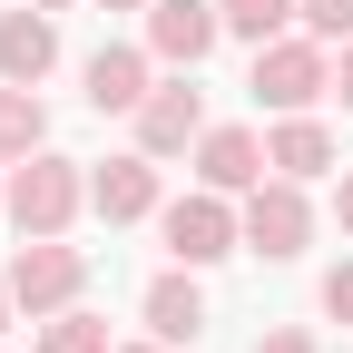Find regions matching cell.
Segmentation results:
<instances>
[{"label": "cell", "instance_id": "6da1fadb", "mask_svg": "<svg viewBox=\"0 0 353 353\" xmlns=\"http://www.w3.org/2000/svg\"><path fill=\"white\" fill-rule=\"evenodd\" d=\"M79 206H88L79 157H59V148L10 157V226H20V236H69V216H79Z\"/></svg>", "mask_w": 353, "mask_h": 353}, {"label": "cell", "instance_id": "7a4b0ae2", "mask_svg": "<svg viewBox=\"0 0 353 353\" xmlns=\"http://www.w3.org/2000/svg\"><path fill=\"white\" fill-rule=\"evenodd\" d=\"M255 108H275V118H294V108H314V99H334V50L314 30H285V39H265L255 50Z\"/></svg>", "mask_w": 353, "mask_h": 353}, {"label": "cell", "instance_id": "3957f363", "mask_svg": "<svg viewBox=\"0 0 353 353\" xmlns=\"http://www.w3.org/2000/svg\"><path fill=\"white\" fill-rule=\"evenodd\" d=\"M157 236H167V255L176 265H226L236 245H245V216L226 206V187H196V196H176V206H157Z\"/></svg>", "mask_w": 353, "mask_h": 353}, {"label": "cell", "instance_id": "277c9868", "mask_svg": "<svg viewBox=\"0 0 353 353\" xmlns=\"http://www.w3.org/2000/svg\"><path fill=\"white\" fill-rule=\"evenodd\" d=\"M245 255L265 265H294L304 245H314V206H304V176H265V187H245Z\"/></svg>", "mask_w": 353, "mask_h": 353}, {"label": "cell", "instance_id": "5b68a950", "mask_svg": "<svg viewBox=\"0 0 353 353\" xmlns=\"http://www.w3.org/2000/svg\"><path fill=\"white\" fill-rule=\"evenodd\" d=\"M79 285H88V255H79V245H59V236H20V255H10V294H20L30 324L59 314V304H79Z\"/></svg>", "mask_w": 353, "mask_h": 353}, {"label": "cell", "instance_id": "8992f818", "mask_svg": "<svg viewBox=\"0 0 353 353\" xmlns=\"http://www.w3.org/2000/svg\"><path fill=\"white\" fill-rule=\"evenodd\" d=\"M196 138H206V99H196V69H176V79H157L138 99V148L148 157H187Z\"/></svg>", "mask_w": 353, "mask_h": 353}, {"label": "cell", "instance_id": "52a82bcc", "mask_svg": "<svg viewBox=\"0 0 353 353\" xmlns=\"http://www.w3.org/2000/svg\"><path fill=\"white\" fill-rule=\"evenodd\" d=\"M216 39H226V10L216 0H148V50L167 69H196Z\"/></svg>", "mask_w": 353, "mask_h": 353}, {"label": "cell", "instance_id": "ba28073f", "mask_svg": "<svg viewBox=\"0 0 353 353\" xmlns=\"http://www.w3.org/2000/svg\"><path fill=\"white\" fill-rule=\"evenodd\" d=\"M157 50H128V39H99V50H88V108H99V118H138V99H148V88H157V69H148Z\"/></svg>", "mask_w": 353, "mask_h": 353}, {"label": "cell", "instance_id": "9c48e42d", "mask_svg": "<svg viewBox=\"0 0 353 353\" xmlns=\"http://www.w3.org/2000/svg\"><path fill=\"white\" fill-rule=\"evenodd\" d=\"M88 206L108 216V226H138V216H157L167 196H157V157L148 148H128V157H108V167H88Z\"/></svg>", "mask_w": 353, "mask_h": 353}, {"label": "cell", "instance_id": "30bf717a", "mask_svg": "<svg viewBox=\"0 0 353 353\" xmlns=\"http://www.w3.org/2000/svg\"><path fill=\"white\" fill-rule=\"evenodd\" d=\"M59 69V10H0V79H20V88H39Z\"/></svg>", "mask_w": 353, "mask_h": 353}, {"label": "cell", "instance_id": "8fae6325", "mask_svg": "<svg viewBox=\"0 0 353 353\" xmlns=\"http://www.w3.org/2000/svg\"><path fill=\"white\" fill-rule=\"evenodd\" d=\"M265 138L255 128H206L196 138V187H226V196H245V187H265Z\"/></svg>", "mask_w": 353, "mask_h": 353}, {"label": "cell", "instance_id": "7c38bea8", "mask_svg": "<svg viewBox=\"0 0 353 353\" xmlns=\"http://www.w3.org/2000/svg\"><path fill=\"white\" fill-rule=\"evenodd\" d=\"M138 314H148L157 343H196V334H206V285H196V265H167V275L138 294Z\"/></svg>", "mask_w": 353, "mask_h": 353}, {"label": "cell", "instance_id": "4fadbf2b", "mask_svg": "<svg viewBox=\"0 0 353 353\" xmlns=\"http://www.w3.org/2000/svg\"><path fill=\"white\" fill-rule=\"evenodd\" d=\"M265 167H275V176H304V187H314V176L334 167V128H324L314 108L275 118V138H265Z\"/></svg>", "mask_w": 353, "mask_h": 353}, {"label": "cell", "instance_id": "5bb4252c", "mask_svg": "<svg viewBox=\"0 0 353 353\" xmlns=\"http://www.w3.org/2000/svg\"><path fill=\"white\" fill-rule=\"evenodd\" d=\"M30 148H50V108H39V88L0 79V157H30Z\"/></svg>", "mask_w": 353, "mask_h": 353}, {"label": "cell", "instance_id": "9a60e30c", "mask_svg": "<svg viewBox=\"0 0 353 353\" xmlns=\"http://www.w3.org/2000/svg\"><path fill=\"white\" fill-rule=\"evenodd\" d=\"M30 353H118L99 314H79V304H59V314H39V343Z\"/></svg>", "mask_w": 353, "mask_h": 353}, {"label": "cell", "instance_id": "2e32d148", "mask_svg": "<svg viewBox=\"0 0 353 353\" xmlns=\"http://www.w3.org/2000/svg\"><path fill=\"white\" fill-rule=\"evenodd\" d=\"M216 10H226V39H255V50L294 30V0H216Z\"/></svg>", "mask_w": 353, "mask_h": 353}, {"label": "cell", "instance_id": "e0dca14e", "mask_svg": "<svg viewBox=\"0 0 353 353\" xmlns=\"http://www.w3.org/2000/svg\"><path fill=\"white\" fill-rule=\"evenodd\" d=\"M294 20L314 30L324 50H343V39H353V0H294Z\"/></svg>", "mask_w": 353, "mask_h": 353}, {"label": "cell", "instance_id": "ac0fdd59", "mask_svg": "<svg viewBox=\"0 0 353 353\" xmlns=\"http://www.w3.org/2000/svg\"><path fill=\"white\" fill-rule=\"evenodd\" d=\"M324 314H334V324H353V255L324 275Z\"/></svg>", "mask_w": 353, "mask_h": 353}, {"label": "cell", "instance_id": "d6986e66", "mask_svg": "<svg viewBox=\"0 0 353 353\" xmlns=\"http://www.w3.org/2000/svg\"><path fill=\"white\" fill-rule=\"evenodd\" d=\"M255 353H314V334H304V324H275V334H265Z\"/></svg>", "mask_w": 353, "mask_h": 353}, {"label": "cell", "instance_id": "ffe728a7", "mask_svg": "<svg viewBox=\"0 0 353 353\" xmlns=\"http://www.w3.org/2000/svg\"><path fill=\"white\" fill-rule=\"evenodd\" d=\"M334 99H343V118H353V39L334 50Z\"/></svg>", "mask_w": 353, "mask_h": 353}, {"label": "cell", "instance_id": "44dd1931", "mask_svg": "<svg viewBox=\"0 0 353 353\" xmlns=\"http://www.w3.org/2000/svg\"><path fill=\"white\" fill-rule=\"evenodd\" d=\"M334 226H343V245H353V167H343V187H334Z\"/></svg>", "mask_w": 353, "mask_h": 353}, {"label": "cell", "instance_id": "7402d4cb", "mask_svg": "<svg viewBox=\"0 0 353 353\" xmlns=\"http://www.w3.org/2000/svg\"><path fill=\"white\" fill-rule=\"evenodd\" d=\"M10 314H20V294H10V275H0V334H10Z\"/></svg>", "mask_w": 353, "mask_h": 353}, {"label": "cell", "instance_id": "603a6c76", "mask_svg": "<svg viewBox=\"0 0 353 353\" xmlns=\"http://www.w3.org/2000/svg\"><path fill=\"white\" fill-rule=\"evenodd\" d=\"M118 353H167V343H157V334H148V343H118Z\"/></svg>", "mask_w": 353, "mask_h": 353}, {"label": "cell", "instance_id": "cb8c5ba5", "mask_svg": "<svg viewBox=\"0 0 353 353\" xmlns=\"http://www.w3.org/2000/svg\"><path fill=\"white\" fill-rule=\"evenodd\" d=\"M99 10H148V0H99Z\"/></svg>", "mask_w": 353, "mask_h": 353}, {"label": "cell", "instance_id": "d4e9b609", "mask_svg": "<svg viewBox=\"0 0 353 353\" xmlns=\"http://www.w3.org/2000/svg\"><path fill=\"white\" fill-rule=\"evenodd\" d=\"M0 216H10V176H0Z\"/></svg>", "mask_w": 353, "mask_h": 353}, {"label": "cell", "instance_id": "484cf974", "mask_svg": "<svg viewBox=\"0 0 353 353\" xmlns=\"http://www.w3.org/2000/svg\"><path fill=\"white\" fill-rule=\"evenodd\" d=\"M39 10H69V0H39Z\"/></svg>", "mask_w": 353, "mask_h": 353}, {"label": "cell", "instance_id": "4316f807", "mask_svg": "<svg viewBox=\"0 0 353 353\" xmlns=\"http://www.w3.org/2000/svg\"><path fill=\"white\" fill-rule=\"evenodd\" d=\"M0 353H10V343H0Z\"/></svg>", "mask_w": 353, "mask_h": 353}]
</instances>
